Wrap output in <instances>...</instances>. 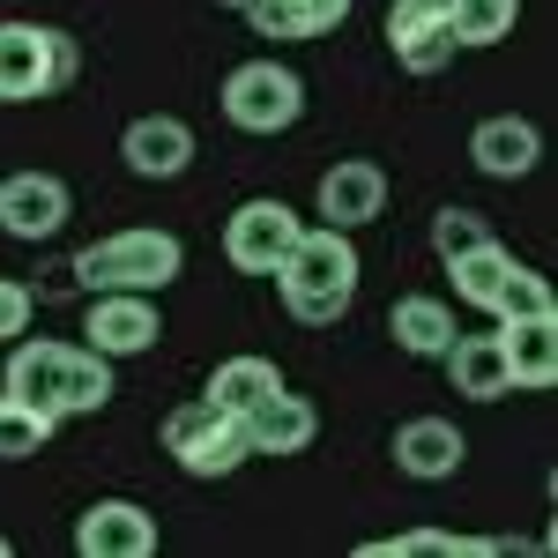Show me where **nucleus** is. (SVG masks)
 <instances>
[{"mask_svg": "<svg viewBox=\"0 0 558 558\" xmlns=\"http://www.w3.org/2000/svg\"><path fill=\"white\" fill-rule=\"evenodd\" d=\"M507 268H514V254H507L499 239H484V246H470V254H454V260H447V276H454V299L476 305V313H492L499 283H507Z\"/></svg>", "mask_w": 558, "mask_h": 558, "instance_id": "nucleus-22", "label": "nucleus"}, {"mask_svg": "<svg viewBox=\"0 0 558 558\" xmlns=\"http://www.w3.org/2000/svg\"><path fill=\"white\" fill-rule=\"evenodd\" d=\"M239 425H246V447H254V454H305L313 432H320V410H313L305 395H291V387H276V395L254 402Z\"/></svg>", "mask_w": 558, "mask_h": 558, "instance_id": "nucleus-17", "label": "nucleus"}, {"mask_svg": "<svg viewBox=\"0 0 558 558\" xmlns=\"http://www.w3.org/2000/svg\"><path fill=\"white\" fill-rule=\"evenodd\" d=\"M499 350H507L514 395H544L558 380V320H499Z\"/></svg>", "mask_w": 558, "mask_h": 558, "instance_id": "nucleus-19", "label": "nucleus"}, {"mask_svg": "<svg viewBox=\"0 0 558 558\" xmlns=\"http://www.w3.org/2000/svg\"><path fill=\"white\" fill-rule=\"evenodd\" d=\"M313 216L320 223H336V231H365V223H380L387 216V172L373 157H336L320 186H313Z\"/></svg>", "mask_w": 558, "mask_h": 558, "instance_id": "nucleus-10", "label": "nucleus"}, {"mask_svg": "<svg viewBox=\"0 0 558 558\" xmlns=\"http://www.w3.org/2000/svg\"><path fill=\"white\" fill-rule=\"evenodd\" d=\"M179 268H186V246H179V231H157V223H128V231H112V239H97L75 254V283L83 291H172Z\"/></svg>", "mask_w": 558, "mask_h": 558, "instance_id": "nucleus-3", "label": "nucleus"}, {"mask_svg": "<svg viewBox=\"0 0 558 558\" xmlns=\"http://www.w3.org/2000/svg\"><path fill=\"white\" fill-rule=\"evenodd\" d=\"M83 343L97 350V357H142V350L165 343V313H157V299L149 291H89L83 305Z\"/></svg>", "mask_w": 558, "mask_h": 558, "instance_id": "nucleus-8", "label": "nucleus"}, {"mask_svg": "<svg viewBox=\"0 0 558 558\" xmlns=\"http://www.w3.org/2000/svg\"><path fill=\"white\" fill-rule=\"evenodd\" d=\"M52 425H60L52 410L23 402V395H0V462H31V454H45Z\"/></svg>", "mask_w": 558, "mask_h": 558, "instance_id": "nucleus-23", "label": "nucleus"}, {"mask_svg": "<svg viewBox=\"0 0 558 558\" xmlns=\"http://www.w3.org/2000/svg\"><path fill=\"white\" fill-rule=\"evenodd\" d=\"M492 320H558V291L536 276V268H507V283H499V299H492Z\"/></svg>", "mask_w": 558, "mask_h": 558, "instance_id": "nucleus-24", "label": "nucleus"}, {"mask_svg": "<svg viewBox=\"0 0 558 558\" xmlns=\"http://www.w3.org/2000/svg\"><path fill=\"white\" fill-rule=\"evenodd\" d=\"M246 23H254V38L299 45V38H328V31H343L350 0H254Z\"/></svg>", "mask_w": 558, "mask_h": 558, "instance_id": "nucleus-18", "label": "nucleus"}, {"mask_svg": "<svg viewBox=\"0 0 558 558\" xmlns=\"http://www.w3.org/2000/svg\"><path fill=\"white\" fill-rule=\"evenodd\" d=\"M447 15H454V45H499L514 38L521 0H447Z\"/></svg>", "mask_w": 558, "mask_h": 558, "instance_id": "nucleus-25", "label": "nucleus"}, {"mask_svg": "<svg viewBox=\"0 0 558 558\" xmlns=\"http://www.w3.org/2000/svg\"><path fill=\"white\" fill-rule=\"evenodd\" d=\"M357 246H350V231H336V223H305L299 246L283 254V268H276V299H283V313L299 320V328H336L350 305H357Z\"/></svg>", "mask_w": 558, "mask_h": 558, "instance_id": "nucleus-2", "label": "nucleus"}, {"mask_svg": "<svg viewBox=\"0 0 558 558\" xmlns=\"http://www.w3.org/2000/svg\"><path fill=\"white\" fill-rule=\"evenodd\" d=\"M75 551L83 558H157V514L134 499H97L75 521Z\"/></svg>", "mask_w": 558, "mask_h": 558, "instance_id": "nucleus-13", "label": "nucleus"}, {"mask_svg": "<svg viewBox=\"0 0 558 558\" xmlns=\"http://www.w3.org/2000/svg\"><path fill=\"white\" fill-rule=\"evenodd\" d=\"M68 291H83V283H75V260H52V268H45V283H31V299H38V305L68 299Z\"/></svg>", "mask_w": 558, "mask_h": 558, "instance_id": "nucleus-29", "label": "nucleus"}, {"mask_svg": "<svg viewBox=\"0 0 558 558\" xmlns=\"http://www.w3.org/2000/svg\"><path fill=\"white\" fill-rule=\"evenodd\" d=\"M387 336H395V350H410V357H439V350L454 343V305L410 291V299L387 305Z\"/></svg>", "mask_w": 558, "mask_h": 558, "instance_id": "nucleus-20", "label": "nucleus"}, {"mask_svg": "<svg viewBox=\"0 0 558 558\" xmlns=\"http://www.w3.org/2000/svg\"><path fill=\"white\" fill-rule=\"evenodd\" d=\"M299 209L291 202H276V194H254V202H239V209L223 216V260L239 268V276H276L283 254L299 246Z\"/></svg>", "mask_w": 558, "mask_h": 558, "instance_id": "nucleus-7", "label": "nucleus"}, {"mask_svg": "<svg viewBox=\"0 0 558 558\" xmlns=\"http://www.w3.org/2000/svg\"><path fill=\"white\" fill-rule=\"evenodd\" d=\"M8 551H15V544H8V536H0V558H8Z\"/></svg>", "mask_w": 558, "mask_h": 558, "instance_id": "nucleus-31", "label": "nucleus"}, {"mask_svg": "<svg viewBox=\"0 0 558 558\" xmlns=\"http://www.w3.org/2000/svg\"><path fill=\"white\" fill-rule=\"evenodd\" d=\"M0 395H23L52 417H89L112 402V357H97L89 343H52V336H15L8 343V373Z\"/></svg>", "mask_w": 558, "mask_h": 558, "instance_id": "nucleus-1", "label": "nucleus"}, {"mask_svg": "<svg viewBox=\"0 0 558 558\" xmlns=\"http://www.w3.org/2000/svg\"><path fill=\"white\" fill-rule=\"evenodd\" d=\"M387 45H395V68L439 75L454 60V15H447V0H395L387 8Z\"/></svg>", "mask_w": 558, "mask_h": 558, "instance_id": "nucleus-12", "label": "nucleus"}, {"mask_svg": "<svg viewBox=\"0 0 558 558\" xmlns=\"http://www.w3.org/2000/svg\"><path fill=\"white\" fill-rule=\"evenodd\" d=\"M216 105H223V120L239 134H283V128L305 120V75L283 68L276 52H260V60H239V68L223 75Z\"/></svg>", "mask_w": 558, "mask_h": 558, "instance_id": "nucleus-5", "label": "nucleus"}, {"mask_svg": "<svg viewBox=\"0 0 558 558\" xmlns=\"http://www.w3.org/2000/svg\"><path fill=\"white\" fill-rule=\"evenodd\" d=\"M31 313H38V299H31V283H23V276H0V343L31 336Z\"/></svg>", "mask_w": 558, "mask_h": 558, "instance_id": "nucleus-28", "label": "nucleus"}, {"mask_svg": "<svg viewBox=\"0 0 558 558\" xmlns=\"http://www.w3.org/2000/svg\"><path fill=\"white\" fill-rule=\"evenodd\" d=\"M439 365H447V387H454V395H470V402H507V395H514V373H507L499 328H492V336H462V328H454V343L439 350Z\"/></svg>", "mask_w": 558, "mask_h": 558, "instance_id": "nucleus-16", "label": "nucleus"}, {"mask_svg": "<svg viewBox=\"0 0 558 558\" xmlns=\"http://www.w3.org/2000/svg\"><path fill=\"white\" fill-rule=\"evenodd\" d=\"M120 165H128L134 179H149V186L186 179L194 172V128H186L179 112H142V120H128V134H120Z\"/></svg>", "mask_w": 558, "mask_h": 558, "instance_id": "nucleus-11", "label": "nucleus"}, {"mask_svg": "<svg viewBox=\"0 0 558 558\" xmlns=\"http://www.w3.org/2000/svg\"><path fill=\"white\" fill-rule=\"evenodd\" d=\"M68 216H75V194H68L60 172H8L0 179V231L8 239L45 246V239L68 231Z\"/></svg>", "mask_w": 558, "mask_h": 558, "instance_id": "nucleus-9", "label": "nucleus"}, {"mask_svg": "<svg viewBox=\"0 0 558 558\" xmlns=\"http://www.w3.org/2000/svg\"><path fill=\"white\" fill-rule=\"evenodd\" d=\"M216 8H239V15H246V8H254V0H216Z\"/></svg>", "mask_w": 558, "mask_h": 558, "instance_id": "nucleus-30", "label": "nucleus"}, {"mask_svg": "<svg viewBox=\"0 0 558 558\" xmlns=\"http://www.w3.org/2000/svg\"><path fill=\"white\" fill-rule=\"evenodd\" d=\"M83 75V45L52 23H0V105H38Z\"/></svg>", "mask_w": 558, "mask_h": 558, "instance_id": "nucleus-4", "label": "nucleus"}, {"mask_svg": "<svg viewBox=\"0 0 558 558\" xmlns=\"http://www.w3.org/2000/svg\"><path fill=\"white\" fill-rule=\"evenodd\" d=\"M165 454L186 476H231L254 447H246V425L231 410H216L209 395H194V402H179L172 417H165Z\"/></svg>", "mask_w": 558, "mask_h": 558, "instance_id": "nucleus-6", "label": "nucleus"}, {"mask_svg": "<svg viewBox=\"0 0 558 558\" xmlns=\"http://www.w3.org/2000/svg\"><path fill=\"white\" fill-rule=\"evenodd\" d=\"M484 239H499L484 209H462V202H447V209L432 216V254H439V260L470 254V246H484Z\"/></svg>", "mask_w": 558, "mask_h": 558, "instance_id": "nucleus-26", "label": "nucleus"}, {"mask_svg": "<svg viewBox=\"0 0 558 558\" xmlns=\"http://www.w3.org/2000/svg\"><path fill=\"white\" fill-rule=\"evenodd\" d=\"M373 551H395V558H417V551H499V544H484V536H447V529H410V536H387Z\"/></svg>", "mask_w": 558, "mask_h": 558, "instance_id": "nucleus-27", "label": "nucleus"}, {"mask_svg": "<svg viewBox=\"0 0 558 558\" xmlns=\"http://www.w3.org/2000/svg\"><path fill=\"white\" fill-rule=\"evenodd\" d=\"M462 462H470V439L454 417H402L395 425V470L410 484H447Z\"/></svg>", "mask_w": 558, "mask_h": 558, "instance_id": "nucleus-14", "label": "nucleus"}, {"mask_svg": "<svg viewBox=\"0 0 558 558\" xmlns=\"http://www.w3.org/2000/svg\"><path fill=\"white\" fill-rule=\"evenodd\" d=\"M276 387H283V373H276V357H254V350H246V357H223V365L209 373V387H202V395H209L216 410L246 417V410H254V402H268Z\"/></svg>", "mask_w": 558, "mask_h": 558, "instance_id": "nucleus-21", "label": "nucleus"}, {"mask_svg": "<svg viewBox=\"0 0 558 558\" xmlns=\"http://www.w3.org/2000/svg\"><path fill=\"white\" fill-rule=\"evenodd\" d=\"M470 165L484 179H529L544 165V134H536V120H521V112L476 120L470 128Z\"/></svg>", "mask_w": 558, "mask_h": 558, "instance_id": "nucleus-15", "label": "nucleus"}]
</instances>
